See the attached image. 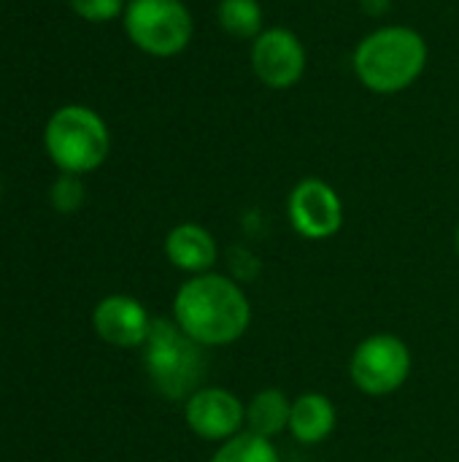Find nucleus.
<instances>
[{
    "mask_svg": "<svg viewBox=\"0 0 459 462\" xmlns=\"http://www.w3.org/2000/svg\"><path fill=\"white\" fill-rule=\"evenodd\" d=\"M176 325L203 346H227L238 341L252 319L243 290L219 273L189 279L173 300Z\"/></svg>",
    "mask_w": 459,
    "mask_h": 462,
    "instance_id": "nucleus-1",
    "label": "nucleus"
},
{
    "mask_svg": "<svg viewBox=\"0 0 459 462\" xmlns=\"http://www.w3.org/2000/svg\"><path fill=\"white\" fill-rule=\"evenodd\" d=\"M427 62L425 38L403 24L381 27L365 35L354 49L357 79L379 95H395L409 89Z\"/></svg>",
    "mask_w": 459,
    "mask_h": 462,
    "instance_id": "nucleus-2",
    "label": "nucleus"
},
{
    "mask_svg": "<svg viewBox=\"0 0 459 462\" xmlns=\"http://www.w3.org/2000/svg\"><path fill=\"white\" fill-rule=\"evenodd\" d=\"M146 374L154 390L168 401H189L206 379L203 344L189 338L170 319H151L146 338Z\"/></svg>",
    "mask_w": 459,
    "mask_h": 462,
    "instance_id": "nucleus-3",
    "label": "nucleus"
},
{
    "mask_svg": "<svg viewBox=\"0 0 459 462\" xmlns=\"http://www.w3.org/2000/svg\"><path fill=\"white\" fill-rule=\"evenodd\" d=\"M108 146L106 122L84 106H65L46 125V152L65 173L95 171L106 160Z\"/></svg>",
    "mask_w": 459,
    "mask_h": 462,
    "instance_id": "nucleus-4",
    "label": "nucleus"
},
{
    "mask_svg": "<svg viewBox=\"0 0 459 462\" xmlns=\"http://www.w3.org/2000/svg\"><path fill=\"white\" fill-rule=\"evenodd\" d=\"M130 41L154 54H179L192 38V16L181 0H133L124 11Z\"/></svg>",
    "mask_w": 459,
    "mask_h": 462,
    "instance_id": "nucleus-5",
    "label": "nucleus"
},
{
    "mask_svg": "<svg viewBox=\"0 0 459 462\" xmlns=\"http://www.w3.org/2000/svg\"><path fill=\"white\" fill-rule=\"evenodd\" d=\"M411 374V352L392 333H376L365 338L349 363V376L354 387L371 398L392 395L406 384Z\"/></svg>",
    "mask_w": 459,
    "mask_h": 462,
    "instance_id": "nucleus-6",
    "label": "nucleus"
},
{
    "mask_svg": "<svg viewBox=\"0 0 459 462\" xmlns=\"http://www.w3.org/2000/svg\"><path fill=\"white\" fill-rule=\"evenodd\" d=\"M252 68L265 87L289 89L300 81L306 70V49L292 30L271 27L254 38Z\"/></svg>",
    "mask_w": 459,
    "mask_h": 462,
    "instance_id": "nucleus-7",
    "label": "nucleus"
},
{
    "mask_svg": "<svg viewBox=\"0 0 459 462\" xmlns=\"http://www.w3.org/2000/svg\"><path fill=\"white\" fill-rule=\"evenodd\" d=\"M289 222L311 241L330 238L344 225V206L338 192L322 179H303L289 195Z\"/></svg>",
    "mask_w": 459,
    "mask_h": 462,
    "instance_id": "nucleus-8",
    "label": "nucleus"
},
{
    "mask_svg": "<svg viewBox=\"0 0 459 462\" xmlns=\"http://www.w3.org/2000/svg\"><path fill=\"white\" fill-rule=\"evenodd\" d=\"M184 417L195 436L206 441H227L241 433V425L246 422V409L233 393L206 387L187 401Z\"/></svg>",
    "mask_w": 459,
    "mask_h": 462,
    "instance_id": "nucleus-9",
    "label": "nucleus"
},
{
    "mask_svg": "<svg viewBox=\"0 0 459 462\" xmlns=\"http://www.w3.org/2000/svg\"><path fill=\"white\" fill-rule=\"evenodd\" d=\"M92 325H95V333L106 344L122 346V349L143 346L151 330V319L146 309L127 295L103 298L92 311Z\"/></svg>",
    "mask_w": 459,
    "mask_h": 462,
    "instance_id": "nucleus-10",
    "label": "nucleus"
},
{
    "mask_svg": "<svg viewBox=\"0 0 459 462\" xmlns=\"http://www.w3.org/2000/svg\"><path fill=\"white\" fill-rule=\"evenodd\" d=\"M165 254L168 260L179 268V271H187V273H208L219 257L216 252V241L214 236L195 225V222H184L179 227H173L165 238Z\"/></svg>",
    "mask_w": 459,
    "mask_h": 462,
    "instance_id": "nucleus-11",
    "label": "nucleus"
},
{
    "mask_svg": "<svg viewBox=\"0 0 459 462\" xmlns=\"http://www.w3.org/2000/svg\"><path fill=\"white\" fill-rule=\"evenodd\" d=\"M333 428H335V406L325 395L306 393L292 403L289 433L300 444H319L333 433Z\"/></svg>",
    "mask_w": 459,
    "mask_h": 462,
    "instance_id": "nucleus-12",
    "label": "nucleus"
},
{
    "mask_svg": "<svg viewBox=\"0 0 459 462\" xmlns=\"http://www.w3.org/2000/svg\"><path fill=\"white\" fill-rule=\"evenodd\" d=\"M289 414H292V403L281 390H262L246 406V428L254 436L273 439L284 428H289Z\"/></svg>",
    "mask_w": 459,
    "mask_h": 462,
    "instance_id": "nucleus-13",
    "label": "nucleus"
},
{
    "mask_svg": "<svg viewBox=\"0 0 459 462\" xmlns=\"http://www.w3.org/2000/svg\"><path fill=\"white\" fill-rule=\"evenodd\" d=\"M216 16L222 30L233 38H257L262 30V8L257 0H222Z\"/></svg>",
    "mask_w": 459,
    "mask_h": 462,
    "instance_id": "nucleus-14",
    "label": "nucleus"
},
{
    "mask_svg": "<svg viewBox=\"0 0 459 462\" xmlns=\"http://www.w3.org/2000/svg\"><path fill=\"white\" fill-rule=\"evenodd\" d=\"M211 462H281L276 447L271 444V439L254 436V433H238L233 439H227L216 452Z\"/></svg>",
    "mask_w": 459,
    "mask_h": 462,
    "instance_id": "nucleus-15",
    "label": "nucleus"
},
{
    "mask_svg": "<svg viewBox=\"0 0 459 462\" xmlns=\"http://www.w3.org/2000/svg\"><path fill=\"white\" fill-rule=\"evenodd\" d=\"M84 203V187L73 173H65L60 181L51 187V206L62 214H73Z\"/></svg>",
    "mask_w": 459,
    "mask_h": 462,
    "instance_id": "nucleus-16",
    "label": "nucleus"
},
{
    "mask_svg": "<svg viewBox=\"0 0 459 462\" xmlns=\"http://www.w3.org/2000/svg\"><path fill=\"white\" fill-rule=\"evenodd\" d=\"M70 5L89 22H108L122 11V0H70Z\"/></svg>",
    "mask_w": 459,
    "mask_h": 462,
    "instance_id": "nucleus-17",
    "label": "nucleus"
},
{
    "mask_svg": "<svg viewBox=\"0 0 459 462\" xmlns=\"http://www.w3.org/2000/svg\"><path fill=\"white\" fill-rule=\"evenodd\" d=\"M457 254H459V227H457Z\"/></svg>",
    "mask_w": 459,
    "mask_h": 462,
    "instance_id": "nucleus-18",
    "label": "nucleus"
}]
</instances>
